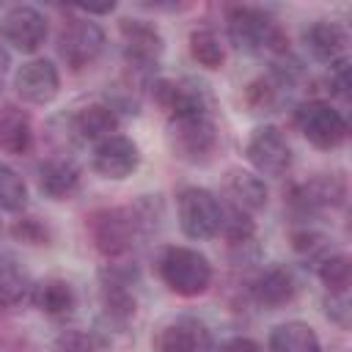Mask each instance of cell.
<instances>
[{
  "instance_id": "cell-1",
  "label": "cell",
  "mask_w": 352,
  "mask_h": 352,
  "mask_svg": "<svg viewBox=\"0 0 352 352\" xmlns=\"http://www.w3.org/2000/svg\"><path fill=\"white\" fill-rule=\"evenodd\" d=\"M226 33H228V41L239 52H248V55H258V52L286 55L289 52V38L283 36L272 14L261 6H228Z\"/></svg>"
},
{
  "instance_id": "cell-2",
  "label": "cell",
  "mask_w": 352,
  "mask_h": 352,
  "mask_svg": "<svg viewBox=\"0 0 352 352\" xmlns=\"http://www.w3.org/2000/svg\"><path fill=\"white\" fill-rule=\"evenodd\" d=\"M160 280L179 297H198L212 286V261L187 245H170L157 258Z\"/></svg>"
},
{
  "instance_id": "cell-3",
  "label": "cell",
  "mask_w": 352,
  "mask_h": 352,
  "mask_svg": "<svg viewBox=\"0 0 352 352\" xmlns=\"http://www.w3.org/2000/svg\"><path fill=\"white\" fill-rule=\"evenodd\" d=\"M138 283H140V270L135 261L110 258L99 270L102 311L110 324L124 327L138 314Z\"/></svg>"
},
{
  "instance_id": "cell-4",
  "label": "cell",
  "mask_w": 352,
  "mask_h": 352,
  "mask_svg": "<svg viewBox=\"0 0 352 352\" xmlns=\"http://www.w3.org/2000/svg\"><path fill=\"white\" fill-rule=\"evenodd\" d=\"M168 143L173 157L190 165H206L220 146V132L212 113H190L168 118Z\"/></svg>"
},
{
  "instance_id": "cell-5",
  "label": "cell",
  "mask_w": 352,
  "mask_h": 352,
  "mask_svg": "<svg viewBox=\"0 0 352 352\" xmlns=\"http://www.w3.org/2000/svg\"><path fill=\"white\" fill-rule=\"evenodd\" d=\"M88 234L94 248L110 261V258H124L138 234H143L132 206H107V209H96L88 217Z\"/></svg>"
},
{
  "instance_id": "cell-6",
  "label": "cell",
  "mask_w": 352,
  "mask_h": 352,
  "mask_svg": "<svg viewBox=\"0 0 352 352\" xmlns=\"http://www.w3.org/2000/svg\"><path fill=\"white\" fill-rule=\"evenodd\" d=\"M294 126L302 132V138L322 151L338 148L349 138L346 116L333 107L327 99H308L294 107Z\"/></svg>"
},
{
  "instance_id": "cell-7",
  "label": "cell",
  "mask_w": 352,
  "mask_h": 352,
  "mask_svg": "<svg viewBox=\"0 0 352 352\" xmlns=\"http://www.w3.org/2000/svg\"><path fill=\"white\" fill-rule=\"evenodd\" d=\"M176 217H179V228L184 236L195 242L212 239L220 231L223 201H217V195L206 187H198V184L182 187L176 195Z\"/></svg>"
},
{
  "instance_id": "cell-8",
  "label": "cell",
  "mask_w": 352,
  "mask_h": 352,
  "mask_svg": "<svg viewBox=\"0 0 352 352\" xmlns=\"http://www.w3.org/2000/svg\"><path fill=\"white\" fill-rule=\"evenodd\" d=\"M104 30L91 16H72L58 36V55L72 72L88 69L104 52Z\"/></svg>"
},
{
  "instance_id": "cell-9",
  "label": "cell",
  "mask_w": 352,
  "mask_h": 352,
  "mask_svg": "<svg viewBox=\"0 0 352 352\" xmlns=\"http://www.w3.org/2000/svg\"><path fill=\"white\" fill-rule=\"evenodd\" d=\"M289 209L300 217H314L327 209H338L346 201V179L341 173H314L305 182L292 184L289 195Z\"/></svg>"
},
{
  "instance_id": "cell-10",
  "label": "cell",
  "mask_w": 352,
  "mask_h": 352,
  "mask_svg": "<svg viewBox=\"0 0 352 352\" xmlns=\"http://www.w3.org/2000/svg\"><path fill=\"white\" fill-rule=\"evenodd\" d=\"M118 33H121V52L126 66L138 74H148L165 52V38L160 28L148 19H121Z\"/></svg>"
},
{
  "instance_id": "cell-11",
  "label": "cell",
  "mask_w": 352,
  "mask_h": 352,
  "mask_svg": "<svg viewBox=\"0 0 352 352\" xmlns=\"http://www.w3.org/2000/svg\"><path fill=\"white\" fill-rule=\"evenodd\" d=\"M154 352H212V330L192 314L165 319L151 341Z\"/></svg>"
},
{
  "instance_id": "cell-12",
  "label": "cell",
  "mask_w": 352,
  "mask_h": 352,
  "mask_svg": "<svg viewBox=\"0 0 352 352\" xmlns=\"http://www.w3.org/2000/svg\"><path fill=\"white\" fill-rule=\"evenodd\" d=\"M245 157L256 168L258 176H283L294 160L286 135L272 124L250 132L248 146H245Z\"/></svg>"
},
{
  "instance_id": "cell-13",
  "label": "cell",
  "mask_w": 352,
  "mask_h": 352,
  "mask_svg": "<svg viewBox=\"0 0 352 352\" xmlns=\"http://www.w3.org/2000/svg\"><path fill=\"white\" fill-rule=\"evenodd\" d=\"M47 16L28 3L8 6L0 16V36L6 44H11L19 52H36L47 41Z\"/></svg>"
},
{
  "instance_id": "cell-14",
  "label": "cell",
  "mask_w": 352,
  "mask_h": 352,
  "mask_svg": "<svg viewBox=\"0 0 352 352\" xmlns=\"http://www.w3.org/2000/svg\"><path fill=\"white\" fill-rule=\"evenodd\" d=\"M14 88L28 104H50L60 94V72L47 58H30L16 69Z\"/></svg>"
},
{
  "instance_id": "cell-15",
  "label": "cell",
  "mask_w": 352,
  "mask_h": 352,
  "mask_svg": "<svg viewBox=\"0 0 352 352\" xmlns=\"http://www.w3.org/2000/svg\"><path fill=\"white\" fill-rule=\"evenodd\" d=\"M140 165V148L132 138L126 135H110L104 140H99L94 146V157H91V168L102 176V179H113L121 182L126 176H132Z\"/></svg>"
},
{
  "instance_id": "cell-16",
  "label": "cell",
  "mask_w": 352,
  "mask_h": 352,
  "mask_svg": "<svg viewBox=\"0 0 352 352\" xmlns=\"http://www.w3.org/2000/svg\"><path fill=\"white\" fill-rule=\"evenodd\" d=\"M302 44L314 60H319L324 66H336V63L346 60L349 33L336 19H316L302 30Z\"/></svg>"
},
{
  "instance_id": "cell-17",
  "label": "cell",
  "mask_w": 352,
  "mask_h": 352,
  "mask_svg": "<svg viewBox=\"0 0 352 352\" xmlns=\"http://www.w3.org/2000/svg\"><path fill=\"white\" fill-rule=\"evenodd\" d=\"M297 294V280L292 275L289 267H280V264H272L267 270H261L253 283H250V297L258 308H267V311H278L283 305H289Z\"/></svg>"
},
{
  "instance_id": "cell-18",
  "label": "cell",
  "mask_w": 352,
  "mask_h": 352,
  "mask_svg": "<svg viewBox=\"0 0 352 352\" xmlns=\"http://www.w3.org/2000/svg\"><path fill=\"white\" fill-rule=\"evenodd\" d=\"M80 168L74 160L69 157H50L36 168V184L41 190V195L52 198V201H66L77 192L80 187Z\"/></svg>"
},
{
  "instance_id": "cell-19",
  "label": "cell",
  "mask_w": 352,
  "mask_h": 352,
  "mask_svg": "<svg viewBox=\"0 0 352 352\" xmlns=\"http://www.w3.org/2000/svg\"><path fill=\"white\" fill-rule=\"evenodd\" d=\"M118 124H121V116L104 102H91V104L80 107L69 121L74 138L82 143H99V140L116 135Z\"/></svg>"
},
{
  "instance_id": "cell-20",
  "label": "cell",
  "mask_w": 352,
  "mask_h": 352,
  "mask_svg": "<svg viewBox=\"0 0 352 352\" xmlns=\"http://www.w3.org/2000/svg\"><path fill=\"white\" fill-rule=\"evenodd\" d=\"M30 302L47 316H69L77 308V292L66 278H41L30 286Z\"/></svg>"
},
{
  "instance_id": "cell-21",
  "label": "cell",
  "mask_w": 352,
  "mask_h": 352,
  "mask_svg": "<svg viewBox=\"0 0 352 352\" xmlns=\"http://www.w3.org/2000/svg\"><path fill=\"white\" fill-rule=\"evenodd\" d=\"M33 148V121L28 110L19 104H3L0 107V151L11 157H22Z\"/></svg>"
},
{
  "instance_id": "cell-22",
  "label": "cell",
  "mask_w": 352,
  "mask_h": 352,
  "mask_svg": "<svg viewBox=\"0 0 352 352\" xmlns=\"http://www.w3.org/2000/svg\"><path fill=\"white\" fill-rule=\"evenodd\" d=\"M267 184L258 173H250V170H231L228 179H226V198L231 206L253 214L258 209L267 206Z\"/></svg>"
},
{
  "instance_id": "cell-23",
  "label": "cell",
  "mask_w": 352,
  "mask_h": 352,
  "mask_svg": "<svg viewBox=\"0 0 352 352\" xmlns=\"http://www.w3.org/2000/svg\"><path fill=\"white\" fill-rule=\"evenodd\" d=\"M267 352H322V341L308 322L292 319L270 330Z\"/></svg>"
},
{
  "instance_id": "cell-24",
  "label": "cell",
  "mask_w": 352,
  "mask_h": 352,
  "mask_svg": "<svg viewBox=\"0 0 352 352\" xmlns=\"http://www.w3.org/2000/svg\"><path fill=\"white\" fill-rule=\"evenodd\" d=\"M190 55L198 66L217 72L226 63V41L214 28H195L190 33Z\"/></svg>"
},
{
  "instance_id": "cell-25",
  "label": "cell",
  "mask_w": 352,
  "mask_h": 352,
  "mask_svg": "<svg viewBox=\"0 0 352 352\" xmlns=\"http://www.w3.org/2000/svg\"><path fill=\"white\" fill-rule=\"evenodd\" d=\"M33 280L8 256H0V308H14L30 294Z\"/></svg>"
},
{
  "instance_id": "cell-26",
  "label": "cell",
  "mask_w": 352,
  "mask_h": 352,
  "mask_svg": "<svg viewBox=\"0 0 352 352\" xmlns=\"http://www.w3.org/2000/svg\"><path fill=\"white\" fill-rule=\"evenodd\" d=\"M316 275L322 280V286L327 289V294H349V283H352V264L346 253H327L324 258L316 261Z\"/></svg>"
},
{
  "instance_id": "cell-27",
  "label": "cell",
  "mask_w": 352,
  "mask_h": 352,
  "mask_svg": "<svg viewBox=\"0 0 352 352\" xmlns=\"http://www.w3.org/2000/svg\"><path fill=\"white\" fill-rule=\"evenodd\" d=\"M28 206V184L11 168L0 162V209L3 212H22Z\"/></svg>"
},
{
  "instance_id": "cell-28",
  "label": "cell",
  "mask_w": 352,
  "mask_h": 352,
  "mask_svg": "<svg viewBox=\"0 0 352 352\" xmlns=\"http://www.w3.org/2000/svg\"><path fill=\"white\" fill-rule=\"evenodd\" d=\"M292 248H294L302 258H308V261L316 264L319 258H324V256L330 253V239H327L322 231L302 226V228H294V231H292Z\"/></svg>"
},
{
  "instance_id": "cell-29",
  "label": "cell",
  "mask_w": 352,
  "mask_h": 352,
  "mask_svg": "<svg viewBox=\"0 0 352 352\" xmlns=\"http://www.w3.org/2000/svg\"><path fill=\"white\" fill-rule=\"evenodd\" d=\"M11 236H14L16 242L41 248V245H50V242H52V228H50L41 217L22 214L19 220H14V226H11Z\"/></svg>"
},
{
  "instance_id": "cell-30",
  "label": "cell",
  "mask_w": 352,
  "mask_h": 352,
  "mask_svg": "<svg viewBox=\"0 0 352 352\" xmlns=\"http://www.w3.org/2000/svg\"><path fill=\"white\" fill-rule=\"evenodd\" d=\"M96 346H99L96 333L80 327H66L52 341V352H96Z\"/></svg>"
},
{
  "instance_id": "cell-31",
  "label": "cell",
  "mask_w": 352,
  "mask_h": 352,
  "mask_svg": "<svg viewBox=\"0 0 352 352\" xmlns=\"http://www.w3.org/2000/svg\"><path fill=\"white\" fill-rule=\"evenodd\" d=\"M245 102H248L253 110H267V107L275 102V82L267 80V77L253 80V82L245 88Z\"/></svg>"
},
{
  "instance_id": "cell-32",
  "label": "cell",
  "mask_w": 352,
  "mask_h": 352,
  "mask_svg": "<svg viewBox=\"0 0 352 352\" xmlns=\"http://www.w3.org/2000/svg\"><path fill=\"white\" fill-rule=\"evenodd\" d=\"M324 314H327V319H330L333 324L349 327V314H352V308H349V294H327V297H324Z\"/></svg>"
},
{
  "instance_id": "cell-33",
  "label": "cell",
  "mask_w": 352,
  "mask_h": 352,
  "mask_svg": "<svg viewBox=\"0 0 352 352\" xmlns=\"http://www.w3.org/2000/svg\"><path fill=\"white\" fill-rule=\"evenodd\" d=\"M330 94L338 99H349V60L330 66Z\"/></svg>"
},
{
  "instance_id": "cell-34",
  "label": "cell",
  "mask_w": 352,
  "mask_h": 352,
  "mask_svg": "<svg viewBox=\"0 0 352 352\" xmlns=\"http://www.w3.org/2000/svg\"><path fill=\"white\" fill-rule=\"evenodd\" d=\"M212 352H261V346L248 336H234V338H226L223 344L212 346Z\"/></svg>"
},
{
  "instance_id": "cell-35",
  "label": "cell",
  "mask_w": 352,
  "mask_h": 352,
  "mask_svg": "<svg viewBox=\"0 0 352 352\" xmlns=\"http://www.w3.org/2000/svg\"><path fill=\"white\" fill-rule=\"evenodd\" d=\"M6 72H8V52H6V50H3V44H0V82H3Z\"/></svg>"
}]
</instances>
